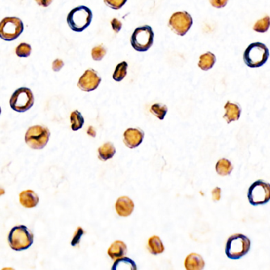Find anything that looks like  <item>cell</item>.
<instances>
[{
  "label": "cell",
  "mask_w": 270,
  "mask_h": 270,
  "mask_svg": "<svg viewBox=\"0 0 270 270\" xmlns=\"http://www.w3.org/2000/svg\"><path fill=\"white\" fill-rule=\"evenodd\" d=\"M8 242L10 248L15 251L27 250L34 242V234L25 225H18L10 230Z\"/></svg>",
  "instance_id": "6da1fadb"
},
{
  "label": "cell",
  "mask_w": 270,
  "mask_h": 270,
  "mask_svg": "<svg viewBox=\"0 0 270 270\" xmlns=\"http://www.w3.org/2000/svg\"><path fill=\"white\" fill-rule=\"evenodd\" d=\"M250 242L246 235L242 234H234L228 238L227 241L225 253L230 259H239L245 256L250 249Z\"/></svg>",
  "instance_id": "7a4b0ae2"
},
{
  "label": "cell",
  "mask_w": 270,
  "mask_h": 270,
  "mask_svg": "<svg viewBox=\"0 0 270 270\" xmlns=\"http://www.w3.org/2000/svg\"><path fill=\"white\" fill-rule=\"evenodd\" d=\"M93 14L86 6H81L71 10L67 18L68 26L73 31L82 32L90 26Z\"/></svg>",
  "instance_id": "3957f363"
},
{
  "label": "cell",
  "mask_w": 270,
  "mask_h": 270,
  "mask_svg": "<svg viewBox=\"0 0 270 270\" xmlns=\"http://www.w3.org/2000/svg\"><path fill=\"white\" fill-rule=\"evenodd\" d=\"M269 49L260 42L250 44L243 54L245 64L250 68H259L266 64L269 58Z\"/></svg>",
  "instance_id": "277c9868"
},
{
  "label": "cell",
  "mask_w": 270,
  "mask_h": 270,
  "mask_svg": "<svg viewBox=\"0 0 270 270\" xmlns=\"http://www.w3.org/2000/svg\"><path fill=\"white\" fill-rule=\"evenodd\" d=\"M50 137V132L46 127L34 125L29 128L25 135V141L30 148L36 150L46 146Z\"/></svg>",
  "instance_id": "5b68a950"
},
{
  "label": "cell",
  "mask_w": 270,
  "mask_h": 270,
  "mask_svg": "<svg viewBox=\"0 0 270 270\" xmlns=\"http://www.w3.org/2000/svg\"><path fill=\"white\" fill-rule=\"evenodd\" d=\"M154 40V33L152 27L144 26L135 30L131 37V44L135 50L146 52L152 47Z\"/></svg>",
  "instance_id": "8992f818"
},
{
  "label": "cell",
  "mask_w": 270,
  "mask_h": 270,
  "mask_svg": "<svg viewBox=\"0 0 270 270\" xmlns=\"http://www.w3.org/2000/svg\"><path fill=\"white\" fill-rule=\"evenodd\" d=\"M249 202L253 206L262 205L270 200V184L263 180L254 182L248 190Z\"/></svg>",
  "instance_id": "52a82bcc"
},
{
  "label": "cell",
  "mask_w": 270,
  "mask_h": 270,
  "mask_svg": "<svg viewBox=\"0 0 270 270\" xmlns=\"http://www.w3.org/2000/svg\"><path fill=\"white\" fill-rule=\"evenodd\" d=\"M24 30V26L20 18L7 17L0 23V37L2 40L11 41L20 36Z\"/></svg>",
  "instance_id": "ba28073f"
},
{
  "label": "cell",
  "mask_w": 270,
  "mask_h": 270,
  "mask_svg": "<svg viewBox=\"0 0 270 270\" xmlns=\"http://www.w3.org/2000/svg\"><path fill=\"white\" fill-rule=\"evenodd\" d=\"M34 103V94L26 87H21L15 90L10 100V107L18 113L26 112L32 107Z\"/></svg>",
  "instance_id": "9c48e42d"
},
{
  "label": "cell",
  "mask_w": 270,
  "mask_h": 270,
  "mask_svg": "<svg viewBox=\"0 0 270 270\" xmlns=\"http://www.w3.org/2000/svg\"><path fill=\"white\" fill-rule=\"evenodd\" d=\"M192 25V17L186 11L174 13L169 20L170 29L179 36H184L191 28Z\"/></svg>",
  "instance_id": "30bf717a"
},
{
  "label": "cell",
  "mask_w": 270,
  "mask_h": 270,
  "mask_svg": "<svg viewBox=\"0 0 270 270\" xmlns=\"http://www.w3.org/2000/svg\"><path fill=\"white\" fill-rule=\"evenodd\" d=\"M101 81L102 79L95 71L93 69H88L79 78L78 87L83 91L90 92L98 88Z\"/></svg>",
  "instance_id": "8fae6325"
},
{
  "label": "cell",
  "mask_w": 270,
  "mask_h": 270,
  "mask_svg": "<svg viewBox=\"0 0 270 270\" xmlns=\"http://www.w3.org/2000/svg\"><path fill=\"white\" fill-rule=\"evenodd\" d=\"M144 132L140 128H128L124 133V143L128 148L138 147L144 140Z\"/></svg>",
  "instance_id": "7c38bea8"
},
{
  "label": "cell",
  "mask_w": 270,
  "mask_h": 270,
  "mask_svg": "<svg viewBox=\"0 0 270 270\" xmlns=\"http://www.w3.org/2000/svg\"><path fill=\"white\" fill-rule=\"evenodd\" d=\"M134 203L128 196H121L117 199L115 204L116 213L122 217L130 216L134 210Z\"/></svg>",
  "instance_id": "4fadbf2b"
},
{
  "label": "cell",
  "mask_w": 270,
  "mask_h": 270,
  "mask_svg": "<svg viewBox=\"0 0 270 270\" xmlns=\"http://www.w3.org/2000/svg\"><path fill=\"white\" fill-rule=\"evenodd\" d=\"M224 110H225V114L223 117L224 120H226L228 124H230L233 121H236L240 118L242 110L238 104L232 103V102L228 101L224 106Z\"/></svg>",
  "instance_id": "5bb4252c"
},
{
  "label": "cell",
  "mask_w": 270,
  "mask_h": 270,
  "mask_svg": "<svg viewBox=\"0 0 270 270\" xmlns=\"http://www.w3.org/2000/svg\"><path fill=\"white\" fill-rule=\"evenodd\" d=\"M19 201L24 208H32L37 206L39 202V197L33 190H24L19 194Z\"/></svg>",
  "instance_id": "9a60e30c"
},
{
  "label": "cell",
  "mask_w": 270,
  "mask_h": 270,
  "mask_svg": "<svg viewBox=\"0 0 270 270\" xmlns=\"http://www.w3.org/2000/svg\"><path fill=\"white\" fill-rule=\"evenodd\" d=\"M184 264L187 270H202L205 266V262L201 255L192 253L186 257Z\"/></svg>",
  "instance_id": "2e32d148"
},
{
  "label": "cell",
  "mask_w": 270,
  "mask_h": 270,
  "mask_svg": "<svg viewBox=\"0 0 270 270\" xmlns=\"http://www.w3.org/2000/svg\"><path fill=\"white\" fill-rule=\"evenodd\" d=\"M128 251L127 246L122 241H115L113 242L110 248L107 250L110 258L112 260H116L117 258H122Z\"/></svg>",
  "instance_id": "e0dca14e"
},
{
  "label": "cell",
  "mask_w": 270,
  "mask_h": 270,
  "mask_svg": "<svg viewBox=\"0 0 270 270\" xmlns=\"http://www.w3.org/2000/svg\"><path fill=\"white\" fill-rule=\"evenodd\" d=\"M98 158L105 162L114 156L116 153V148L112 143L107 142L98 148Z\"/></svg>",
  "instance_id": "ac0fdd59"
},
{
  "label": "cell",
  "mask_w": 270,
  "mask_h": 270,
  "mask_svg": "<svg viewBox=\"0 0 270 270\" xmlns=\"http://www.w3.org/2000/svg\"><path fill=\"white\" fill-rule=\"evenodd\" d=\"M148 248L149 252L154 255L162 254L165 250V247L161 238L156 235L151 237L148 239Z\"/></svg>",
  "instance_id": "d6986e66"
},
{
  "label": "cell",
  "mask_w": 270,
  "mask_h": 270,
  "mask_svg": "<svg viewBox=\"0 0 270 270\" xmlns=\"http://www.w3.org/2000/svg\"><path fill=\"white\" fill-rule=\"evenodd\" d=\"M216 61V56L212 52H208L200 56L198 66L203 71H208L214 66Z\"/></svg>",
  "instance_id": "ffe728a7"
},
{
  "label": "cell",
  "mask_w": 270,
  "mask_h": 270,
  "mask_svg": "<svg viewBox=\"0 0 270 270\" xmlns=\"http://www.w3.org/2000/svg\"><path fill=\"white\" fill-rule=\"evenodd\" d=\"M129 269L131 270H136V262L132 260L131 258L122 257V258H117L112 266V270H121V269Z\"/></svg>",
  "instance_id": "44dd1931"
},
{
  "label": "cell",
  "mask_w": 270,
  "mask_h": 270,
  "mask_svg": "<svg viewBox=\"0 0 270 270\" xmlns=\"http://www.w3.org/2000/svg\"><path fill=\"white\" fill-rule=\"evenodd\" d=\"M216 170L220 176H228L232 172L233 166L230 161L226 158H221L216 162Z\"/></svg>",
  "instance_id": "7402d4cb"
},
{
  "label": "cell",
  "mask_w": 270,
  "mask_h": 270,
  "mask_svg": "<svg viewBox=\"0 0 270 270\" xmlns=\"http://www.w3.org/2000/svg\"><path fill=\"white\" fill-rule=\"evenodd\" d=\"M70 121L72 124V129L73 131H78L82 128L84 124L85 120L78 110H74L70 115Z\"/></svg>",
  "instance_id": "603a6c76"
},
{
  "label": "cell",
  "mask_w": 270,
  "mask_h": 270,
  "mask_svg": "<svg viewBox=\"0 0 270 270\" xmlns=\"http://www.w3.org/2000/svg\"><path fill=\"white\" fill-rule=\"evenodd\" d=\"M127 69H128V64L125 61L120 63L117 64V66L114 70V74H113V78L116 82H120L122 81L127 75Z\"/></svg>",
  "instance_id": "cb8c5ba5"
},
{
  "label": "cell",
  "mask_w": 270,
  "mask_h": 270,
  "mask_svg": "<svg viewBox=\"0 0 270 270\" xmlns=\"http://www.w3.org/2000/svg\"><path fill=\"white\" fill-rule=\"evenodd\" d=\"M150 111L152 114H154V116H156L157 118L162 120L165 118V116L167 114L168 108H167L166 105L155 103V104L152 105L151 106Z\"/></svg>",
  "instance_id": "d4e9b609"
},
{
  "label": "cell",
  "mask_w": 270,
  "mask_h": 270,
  "mask_svg": "<svg viewBox=\"0 0 270 270\" xmlns=\"http://www.w3.org/2000/svg\"><path fill=\"white\" fill-rule=\"evenodd\" d=\"M270 26V18L269 16L264 17L263 18H261L260 20L255 22L254 29V31L258 33H265L269 30Z\"/></svg>",
  "instance_id": "484cf974"
},
{
  "label": "cell",
  "mask_w": 270,
  "mask_h": 270,
  "mask_svg": "<svg viewBox=\"0 0 270 270\" xmlns=\"http://www.w3.org/2000/svg\"><path fill=\"white\" fill-rule=\"evenodd\" d=\"M15 52L19 57H28L31 53V47L26 43H22L17 47Z\"/></svg>",
  "instance_id": "4316f807"
},
{
  "label": "cell",
  "mask_w": 270,
  "mask_h": 270,
  "mask_svg": "<svg viewBox=\"0 0 270 270\" xmlns=\"http://www.w3.org/2000/svg\"><path fill=\"white\" fill-rule=\"evenodd\" d=\"M106 48L102 45L94 47L91 51V56H92L93 60H96V61L102 60L103 57L106 56Z\"/></svg>",
  "instance_id": "83f0119b"
},
{
  "label": "cell",
  "mask_w": 270,
  "mask_h": 270,
  "mask_svg": "<svg viewBox=\"0 0 270 270\" xmlns=\"http://www.w3.org/2000/svg\"><path fill=\"white\" fill-rule=\"evenodd\" d=\"M126 2L127 0H104L105 4L114 10H120Z\"/></svg>",
  "instance_id": "f1b7e54d"
},
{
  "label": "cell",
  "mask_w": 270,
  "mask_h": 270,
  "mask_svg": "<svg viewBox=\"0 0 270 270\" xmlns=\"http://www.w3.org/2000/svg\"><path fill=\"white\" fill-rule=\"evenodd\" d=\"M85 231L82 229L81 227H78L77 229H76V231H75L74 235H73V238H72V242H71V245L72 246H76L77 245L79 244L80 242L81 238H82V235L85 234Z\"/></svg>",
  "instance_id": "f546056e"
},
{
  "label": "cell",
  "mask_w": 270,
  "mask_h": 270,
  "mask_svg": "<svg viewBox=\"0 0 270 270\" xmlns=\"http://www.w3.org/2000/svg\"><path fill=\"white\" fill-rule=\"evenodd\" d=\"M210 4L215 8H224L228 3V0H209Z\"/></svg>",
  "instance_id": "4dcf8cb0"
},
{
  "label": "cell",
  "mask_w": 270,
  "mask_h": 270,
  "mask_svg": "<svg viewBox=\"0 0 270 270\" xmlns=\"http://www.w3.org/2000/svg\"><path fill=\"white\" fill-rule=\"evenodd\" d=\"M111 26H112L113 30L116 33H118L121 30V28H122V23L118 19H116V18H114L111 21Z\"/></svg>",
  "instance_id": "1f68e13d"
},
{
  "label": "cell",
  "mask_w": 270,
  "mask_h": 270,
  "mask_svg": "<svg viewBox=\"0 0 270 270\" xmlns=\"http://www.w3.org/2000/svg\"><path fill=\"white\" fill-rule=\"evenodd\" d=\"M212 200L215 202H217L221 198V189L220 187H216L212 191Z\"/></svg>",
  "instance_id": "d6a6232c"
},
{
  "label": "cell",
  "mask_w": 270,
  "mask_h": 270,
  "mask_svg": "<svg viewBox=\"0 0 270 270\" xmlns=\"http://www.w3.org/2000/svg\"><path fill=\"white\" fill-rule=\"evenodd\" d=\"M64 63L63 60H60V59H56L52 63V69L54 72H59L61 68L64 67Z\"/></svg>",
  "instance_id": "836d02e7"
},
{
  "label": "cell",
  "mask_w": 270,
  "mask_h": 270,
  "mask_svg": "<svg viewBox=\"0 0 270 270\" xmlns=\"http://www.w3.org/2000/svg\"><path fill=\"white\" fill-rule=\"evenodd\" d=\"M35 1L39 6H43V7H48L53 2V0H35Z\"/></svg>",
  "instance_id": "e575fe53"
},
{
  "label": "cell",
  "mask_w": 270,
  "mask_h": 270,
  "mask_svg": "<svg viewBox=\"0 0 270 270\" xmlns=\"http://www.w3.org/2000/svg\"><path fill=\"white\" fill-rule=\"evenodd\" d=\"M87 134L90 135L92 137H95L96 136V132L94 130V128L92 126H90L89 128L88 131H87Z\"/></svg>",
  "instance_id": "d590c367"
}]
</instances>
